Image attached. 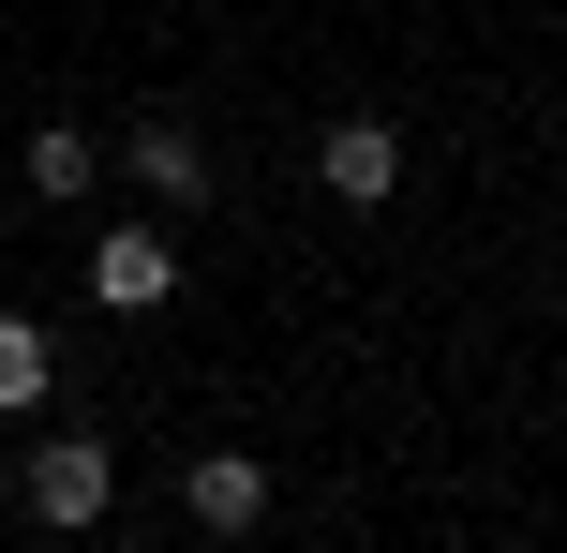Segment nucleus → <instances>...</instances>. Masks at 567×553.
Here are the masks:
<instances>
[{"instance_id":"obj_3","label":"nucleus","mask_w":567,"mask_h":553,"mask_svg":"<svg viewBox=\"0 0 567 553\" xmlns=\"http://www.w3.org/2000/svg\"><path fill=\"white\" fill-rule=\"evenodd\" d=\"M313 180H329L343 209H389L403 195V135L389 120H329V135H313Z\"/></svg>"},{"instance_id":"obj_5","label":"nucleus","mask_w":567,"mask_h":553,"mask_svg":"<svg viewBox=\"0 0 567 553\" xmlns=\"http://www.w3.org/2000/svg\"><path fill=\"white\" fill-rule=\"evenodd\" d=\"M179 509H195L209 539H255V524H269V464H255V449H195V479H179Z\"/></svg>"},{"instance_id":"obj_6","label":"nucleus","mask_w":567,"mask_h":553,"mask_svg":"<svg viewBox=\"0 0 567 553\" xmlns=\"http://www.w3.org/2000/svg\"><path fill=\"white\" fill-rule=\"evenodd\" d=\"M16 180H30V195H45V209H75V195H105V150H90L75 120H45V135H30V165H16Z\"/></svg>"},{"instance_id":"obj_2","label":"nucleus","mask_w":567,"mask_h":553,"mask_svg":"<svg viewBox=\"0 0 567 553\" xmlns=\"http://www.w3.org/2000/svg\"><path fill=\"white\" fill-rule=\"evenodd\" d=\"M90 299H105V315H165L179 299V239L165 225H105L90 239Z\"/></svg>"},{"instance_id":"obj_1","label":"nucleus","mask_w":567,"mask_h":553,"mask_svg":"<svg viewBox=\"0 0 567 553\" xmlns=\"http://www.w3.org/2000/svg\"><path fill=\"white\" fill-rule=\"evenodd\" d=\"M105 509H120V449L105 434H45V449H30V524H45V539H90Z\"/></svg>"},{"instance_id":"obj_4","label":"nucleus","mask_w":567,"mask_h":553,"mask_svg":"<svg viewBox=\"0 0 567 553\" xmlns=\"http://www.w3.org/2000/svg\"><path fill=\"white\" fill-rule=\"evenodd\" d=\"M120 180H135L150 209H195V195H209V150H195V120H135V135H120Z\"/></svg>"},{"instance_id":"obj_7","label":"nucleus","mask_w":567,"mask_h":553,"mask_svg":"<svg viewBox=\"0 0 567 553\" xmlns=\"http://www.w3.org/2000/svg\"><path fill=\"white\" fill-rule=\"evenodd\" d=\"M45 389H60V345H45L30 315H0V419H30Z\"/></svg>"}]
</instances>
